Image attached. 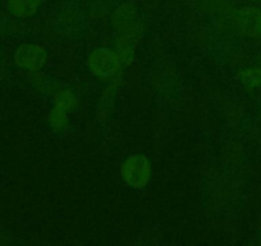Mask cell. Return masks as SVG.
Instances as JSON below:
<instances>
[{
    "label": "cell",
    "instance_id": "cell-1",
    "mask_svg": "<svg viewBox=\"0 0 261 246\" xmlns=\"http://www.w3.org/2000/svg\"><path fill=\"white\" fill-rule=\"evenodd\" d=\"M123 177L132 186L144 187L150 177V165L146 158L142 155L128 158L123 165Z\"/></svg>",
    "mask_w": 261,
    "mask_h": 246
},
{
    "label": "cell",
    "instance_id": "cell-4",
    "mask_svg": "<svg viewBox=\"0 0 261 246\" xmlns=\"http://www.w3.org/2000/svg\"><path fill=\"white\" fill-rule=\"evenodd\" d=\"M40 3L41 0H9L8 7L14 16L27 17L37 11Z\"/></svg>",
    "mask_w": 261,
    "mask_h": 246
},
{
    "label": "cell",
    "instance_id": "cell-5",
    "mask_svg": "<svg viewBox=\"0 0 261 246\" xmlns=\"http://www.w3.org/2000/svg\"><path fill=\"white\" fill-rule=\"evenodd\" d=\"M73 103V97L69 92H60L59 95H57L55 97V105H57L58 109H69Z\"/></svg>",
    "mask_w": 261,
    "mask_h": 246
},
{
    "label": "cell",
    "instance_id": "cell-6",
    "mask_svg": "<svg viewBox=\"0 0 261 246\" xmlns=\"http://www.w3.org/2000/svg\"><path fill=\"white\" fill-rule=\"evenodd\" d=\"M50 120H51V123L53 125H55V126H62V125H64L65 123L67 118H65L64 113L57 108L55 110H53L51 115H50Z\"/></svg>",
    "mask_w": 261,
    "mask_h": 246
},
{
    "label": "cell",
    "instance_id": "cell-3",
    "mask_svg": "<svg viewBox=\"0 0 261 246\" xmlns=\"http://www.w3.org/2000/svg\"><path fill=\"white\" fill-rule=\"evenodd\" d=\"M46 59V53L42 47L35 45H26L17 53V62L29 69H39Z\"/></svg>",
    "mask_w": 261,
    "mask_h": 246
},
{
    "label": "cell",
    "instance_id": "cell-2",
    "mask_svg": "<svg viewBox=\"0 0 261 246\" xmlns=\"http://www.w3.org/2000/svg\"><path fill=\"white\" fill-rule=\"evenodd\" d=\"M89 66L94 73L99 76H112L119 67V59L114 53L109 50H97L90 57Z\"/></svg>",
    "mask_w": 261,
    "mask_h": 246
}]
</instances>
